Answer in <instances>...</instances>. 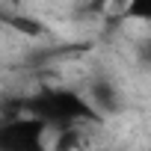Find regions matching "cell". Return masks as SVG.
Listing matches in <instances>:
<instances>
[{"instance_id": "obj_1", "label": "cell", "mask_w": 151, "mask_h": 151, "mask_svg": "<svg viewBox=\"0 0 151 151\" xmlns=\"http://www.w3.org/2000/svg\"><path fill=\"white\" fill-rule=\"evenodd\" d=\"M24 113L39 119L47 130H74L80 124H104V116L92 107L86 92L68 86H42L24 98Z\"/></svg>"}, {"instance_id": "obj_2", "label": "cell", "mask_w": 151, "mask_h": 151, "mask_svg": "<svg viewBox=\"0 0 151 151\" xmlns=\"http://www.w3.org/2000/svg\"><path fill=\"white\" fill-rule=\"evenodd\" d=\"M0 151H47V127L27 113L0 119Z\"/></svg>"}, {"instance_id": "obj_3", "label": "cell", "mask_w": 151, "mask_h": 151, "mask_svg": "<svg viewBox=\"0 0 151 151\" xmlns=\"http://www.w3.org/2000/svg\"><path fill=\"white\" fill-rule=\"evenodd\" d=\"M86 98L92 101V107H95L104 119H107L110 113H119V110H122V92H119V86L110 83V80H92Z\"/></svg>"}, {"instance_id": "obj_4", "label": "cell", "mask_w": 151, "mask_h": 151, "mask_svg": "<svg viewBox=\"0 0 151 151\" xmlns=\"http://www.w3.org/2000/svg\"><path fill=\"white\" fill-rule=\"evenodd\" d=\"M119 6H122L124 18L151 24V0H119Z\"/></svg>"}]
</instances>
